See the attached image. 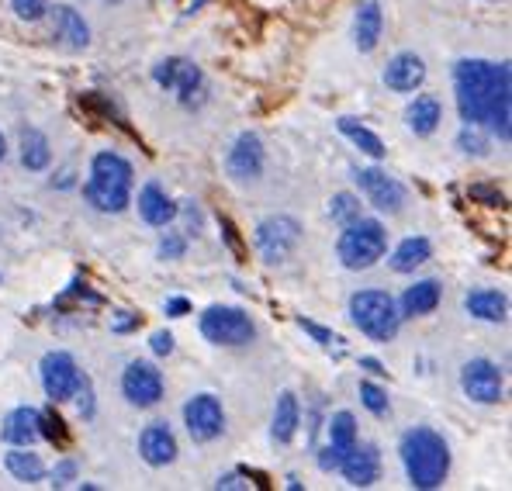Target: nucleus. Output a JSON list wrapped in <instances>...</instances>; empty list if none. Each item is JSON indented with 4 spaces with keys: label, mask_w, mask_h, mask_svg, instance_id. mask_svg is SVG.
<instances>
[{
    "label": "nucleus",
    "mask_w": 512,
    "mask_h": 491,
    "mask_svg": "<svg viewBox=\"0 0 512 491\" xmlns=\"http://www.w3.org/2000/svg\"><path fill=\"white\" fill-rule=\"evenodd\" d=\"M454 97L464 125H481L502 146L512 139V73L509 63L461 59L454 66Z\"/></svg>",
    "instance_id": "obj_1"
},
{
    "label": "nucleus",
    "mask_w": 512,
    "mask_h": 491,
    "mask_svg": "<svg viewBox=\"0 0 512 491\" xmlns=\"http://www.w3.org/2000/svg\"><path fill=\"white\" fill-rule=\"evenodd\" d=\"M398 457H402L405 478L412 488L433 491L447 481L450 474V447L436 429L429 426H412L398 440Z\"/></svg>",
    "instance_id": "obj_2"
},
{
    "label": "nucleus",
    "mask_w": 512,
    "mask_h": 491,
    "mask_svg": "<svg viewBox=\"0 0 512 491\" xmlns=\"http://www.w3.org/2000/svg\"><path fill=\"white\" fill-rule=\"evenodd\" d=\"M84 198L94 211L122 215L132 205V163L115 149H104L90 160V177L84 184Z\"/></svg>",
    "instance_id": "obj_3"
},
{
    "label": "nucleus",
    "mask_w": 512,
    "mask_h": 491,
    "mask_svg": "<svg viewBox=\"0 0 512 491\" xmlns=\"http://www.w3.org/2000/svg\"><path fill=\"white\" fill-rule=\"evenodd\" d=\"M350 319L374 343H391L402 329V312L398 301L381 287H364L350 298Z\"/></svg>",
    "instance_id": "obj_4"
},
{
    "label": "nucleus",
    "mask_w": 512,
    "mask_h": 491,
    "mask_svg": "<svg viewBox=\"0 0 512 491\" xmlns=\"http://www.w3.org/2000/svg\"><path fill=\"white\" fill-rule=\"evenodd\" d=\"M388 253V229L378 222V218H364L343 225L340 243H336V256L346 270H371L378 267Z\"/></svg>",
    "instance_id": "obj_5"
},
{
    "label": "nucleus",
    "mask_w": 512,
    "mask_h": 491,
    "mask_svg": "<svg viewBox=\"0 0 512 491\" xmlns=\"http://www.w3.org/2000/svg\"><path fill=\"white\" fill-rule=\"evenodd\" d=\"M198 329L212 346H246V343H253V336H256L253 319L236 305L205 308L198 319Z\"/></svg>",
    "instance_id": "obj_6"
},
{
    "label": "nucleus",
    "mask_w": 512,
    "mask_h": 491,
    "mask_svg": "<svg viewBox=\"0 0 512 491\" xmlns=\"http://www.w3.org/2000/svg\"><path fill=\"white\" fill-rule=\"evenodd\" d=\"M298 243H301L298 218L270 215V218H263V222L256 225V249H260V256L270 263V267H277V263L288 260V256L298 249Z\"/></svg>",
    "instance_id": "obj_7"
},
{
    "label": "nucleus",
    "mask_w": 512,
    "mask_h": 491,
    "mask_svg": "<svg viewBox=\"0 0 512 491\" xmlns=\"http://www.w3.org/2000/svg\"><path fill=\"white\" fill-rule=\"evenodd\" d=\"M353 180H357L367 205L374 211H381V215H398V211L405 208L409 191H405V184H398L391 173H384L381 166H364V170L353 173Z\"/></svg>",
    "instance_id": "obj_8"
},
{
    "label": "nucleus",
    "mask_w": 512,
    "mask_h": 491,
    "mask_svg": "<svg viewBox=\"0 0 512 491\" xmlns=\"http://www.w3.org/2000/svg\"><path fill=\"white\" fill-rule=\"evenodd\" d=\"M461 391L478 405H499L506 391V374L495 360L474 357L461 367Z\"/></svg>",
    "instance_id": "obj_9"
},
{
    "label": "nucleus",
    "mask_w": 512,
    "mask_h": 491,
    "mask_svg": "<svg viewBox=\"0 0 512 491\" xmlns=\"http://www.w3.org/2000/svg\"><path fill=\"white\" fill-rule=\"evenodd\" d=\"M39 374H42V391L49 402H70L73 391H77L80 377L84 370L77 367V360L70 357L66 350H49L39 364Z\"/></svg>",
    "instance_id": "obj_10"
},
{
    "label": "nucleus",
    "mask_w": 512,
    "mask_h": 491,
    "mask_svg": "<svg viewBox=\"0 0 512 491\" xmlns=\"http://www.w3.org/2000/svg\"><path fill=\"white\" fill-rule=\"evenodd\" d=\"M163 374L156 370V364H149V360H132V364L125 367L122 374V395L128 405H135V409H153V405L163 402Z\"/></svg>",
    "instance_id": "obj_11"
},
{
    "label": "nucleus",
    "mask_w": 512,
    "mask_h": 491,
    "mask_svg": "<svg viewBox=\"0 0 512 491\" xmlns=\"http://www.w3.org/2000/svg\"><path fill=\"white\" fill-rule=\"evenodd\" d=\"M184 426L194 443H212L225 433V409L215 395H194L184 405Z\"/></svg>",
    "instance_id": "obj_12"
},
{
    "label": "nucleus",
    "mask_w": 512,
    "mask_h": 491,
    "mask_svg": "<svg viewBox=\"0 0 512 491\" xmlns=\"http://www.w3.org/2000/svg\"><path fill=\"white\" fill-rule=\"evenodd\" d=\"M263 166H267V153H263L260 135L239 132L229 149V156H225V173H229L236 184H250V180L263 177Z\"/></svg>",
    "instance_id": "obj_13"
},
{
    "label": "nucleus",
    "mask_w": 512,
    "mask_h": 491,
    "mask_svg": "<svg viewBox=\"0 0 512 491\" xmlns=\"http://www.w3.org/2000/svg\"><path fill=\"white\" fill-rule=\"evenodd\" d=\"M360 440V433H357V419H353V412H333L329 415V422H326V447L319 450V467L322 471H336L340 467V460H343V453L353 447V443Z\"/></svg>",
    "instance_id": "obj_14"
},
{
    "label": "nucleus",
    "mask_w": 512,
    "mask_h": 491,
    "mask_svg": "<svg viewBox=\"0 0 512 491\" xmlns=\"http://www.w3.org/2000/svg\"><path fill=\"white\" fill-rule=\"evenodd\" d=\"M336 471L346 478V485L350 488H371L374 481L381 478V453L374 443H353L350 450L343 453L340 467Z\"/></svg>",
    "instance_id": "obj_15"
},
{
    "label": "nucleus",
    "mask_w": 512,
    "mask_h": 491,
    "mask_svg": "<svg viewBox=\"0 0 512 491\" xmlns=\"http://www.w3.org/2000/svg\"><path fill=\"white\" fill-rule=\"evenodd\" d=\"M426 83V63L416 52H398L384 66V87L395 90V94H416Z\"/></svg>",
    "instance_id": "obj_16"
},
{
    "label": "nucleus",
    "mask_w": 512,
    "mask_h": 491,
    "mask_svg": "<svg viewBox=\"0 0 512 491\" xmlns=\"http://www.w3.org/2000/svg\"><path fill=\"white\" fill-rule=\"evenodd\" d=\"M177 436L167 422H149L139 436V457L146 460L149 467H167L177 460Z\"/></svg>",
    "instance_id": "obj_17"
},
{
    "label": "nucleus",
    "mask_w": 512,
    "mask_h": 491,
    "mask_svg": "<svg viewBox=\"0 0 512 491\" xmlns=\"http://www.w3.org/2000/svg\"><path fill=\"white\" fill-rule=\"evenodd\" d=\"M0 440H4L7 447H35V443L42 440L39 436V409H32V405H18V409L7 412L4 422H0Z\"/></svg>",
    "instance_id": "obj_18"
},
{
    "label": "nucleus",
    "mask_w": 512,
    "mask_h": 491,
    "mask_svg": "<svg viewBox=\"0 0 512 491\" xmlns=\"http://www.w3.org/2000/svg\"><path fill=\"white\" fill-rule=\"evenodd\" d=\"M440 298H443L440 281L426 277V281H416V284L405 287L402 298H398V312H402V319H423V315H433L436 312Z\"/></svg>",
    "instance_id": "obj_19"
},
{
    "label": "nucleus",
    "mask_w": 512,
    "mask_h": 491,
    "mask_svg": "<svg viewBox=\"0 0 512 491\" xmlns=\"http://www.w3.org/2000/svg\"><path fill=\"white\" fill-rule=\"evenodd\" d=\"M298 426H301L298 395L295 391H281L274 402V415H270V440H274L277 447H288L298 436Z\"/></svg>",
    "instance_id": "obj_20"
},
{
    "label": "nucleus",
    "mask_w": 512,
    "mask_h": 491,
    "mask_svg": "<svg viewBox=\"0 0 512 491\" xmlns=\"http://www.w3.org/2000/svg\"><path fill=\"white\" fill-rule=\"evenodd\" d=\"M177 215L180 211H177V205H173V198L163 191L160 184H156V180H149V184L139 191V218L146 225H153V229H167Z\"/></svg>",
    "instance_id": "obj_21"
},
{
    "label": "nucleus",
    "mask_w": 512,
    "mask_h": 491,
    "mask_svg": "<svg viewBox=\"0 0 512 491\" xmlns=\"http://www.w3.org/2000/svg\"><path fill=\"white\" fill-rule=\"evenodd\" d=\"M384 32V11L378 0H360L357 14H353V42L360 52H374Z\"/></svg>",
    "instance_id": "obj_22"
},
{
    "label": "nucleus",
    "mask_w": 512,
    "mask_h": 491,
    "mask_svg": "<svg viewBox=\"0 0 512 491\" xmlns=\"http://www.w3.org/2000/svg\"><path fill=\"white\" fill-rule=\"evenodd\" d=\"M443 122V104L436 94H416L409 101V108H405V125H409V132H416L419 139H426V135H433L436 128Z\"/></svg>",
    "instance_id": "obj_23"
},
{
    "label": "nucleus",
    "mask_w": 512,
    "mask_h": 491,
    "mask_svg": "<svg viewBox=\"0 0 512 491\" xmlns=\"http://www.w3.org/2000/svg\"><path fill=\"white\" fill-rule=\"evenodd\" d=\"M464 308L468 315L481 322H506L509 315V298L502 291H492V287H478V291L464 294Z\"/></svg>",
    "instance_id": "obj_24"
},
{
    "label": "nucleus",
    "mask_w": 512,
    "mask_h": 491,
    "mask_svg": "<svg viewBox=\"0 0 512 491\" xmlns=\"http://www.w3.org/2000/svg\"><path fill=\"white\" fill-rule=\"evenodd\" d=\"M52 28H56V39H63L70 49H87L90 45V28L87 21L73 11L70 4L52 7Z\"/></svg>",
    "instance_id": "obj_25"
},
{
    "label": "nucleus",
    "mask_w": 512,
    "mask_h": 491,
    "mask_svg": "<svg viewBox=\"0 0 512 491\" xmlns=\"http://www.w3.org/2000/svg\"><path fill=\"white\" fill-rule=\"evenodd\" d=\"M4 467L14 481H21V485H39L45 478V464H42L39 453H32V447H11L4 453Z\"/></svg>",
    "instance_id": "obj_26"
},
{
    "label": "nucleus",
    "mask_w": 512,
    "mask_h": 491,
    "mask_svg": "<svg viewBox=\"0 0 512 491\" xmlns=\"http://www.w3.org/2000/svg\"><path fill=\"white\" fill-rule=\"evenodd\" d=\"M433 256V243H429L426 236H409L402 239V243L395 246V253H391V270L395 274H416L419 267Z\"/></svg>",
    "instance_id": "obj_27"
},
{
    "label": "nucleus",
    "mask_w": 512,
    "mask_h": 491,
    "mask_svg": "<svg viewBox=\"0 0 512 491\" xmlns=\"http://www.w3.org/2000/svg\"><path fill=\"white\" fill-rule=\"evenodd\" d=\"M49 163H52V149L45 132H39V128H21V166L39 173Z\"/></svg>",
    "instance_id": "obj_28"
},
{
    "label": "nucleus",
    "mask_w": 512,
    "mask_h": 491,
    "mask_svg": "<svg viewBox=\"0 0 512 491\" xmlns=\"http://www.w3.org/2000/svg\"><path fill=\"white\" fill-rule=\"evenodd\" d=\"M173 90H177L180 104H187V108H191V104H198L201 94H205V73H201V66H194L191 59H180Z\"/></svg>",
    "instance_id": "obj_29"
},
{
    "label": "nucleus",
    "mask_w": 512,
    "mask_h": 491,
    "mask_svg": "<svg viewBox=\"0 0 512 491\" xmlns=\"http://www.w3.org/2000/svg\"><path fill=\"white\" fill-rule=\"evenodd\" d=\"M340 132L360 149V153L371 156V160H384V153H388L384 142H381V135H374L371 128H367L364 122H357V118H340Z\"/></svg>",
    "instance_id": "obj_30"
},
{
    "label": "nucleus",
    "mask_w": 512,
    "mask_h": 491,
    "mask_svg": "<svg viewBox=\"0 0 512 491\" xmlns=\"http://www.w3.org/2000/svg\"><path fill=\"white\" fill-rule=\"evenodd\" d=\"M39 436H42V440H49L52 447H59V450L70 447V426H66V419L59 415L56 402L39 409Z\"/></svg>",
    "instance_id": "obj_31"
},
{
    "label": "nucleus",
    "mask_w": 512,
    "mask_h": 491,
    "mask_svg": "<svg viewBox=\"0 0 512 491\" xmlns=\"http://www.w3.org/2000/svg\"><path fill=\"white\" fill-rule=\"evenodd\" d=\"M457 149H461L464 156H474V160H485V156L492 153V142H488L481 125H464L461 132H457Z\"/></svg>",
    "instance_id": "obj_32"
},
{
    "label": "nucleus",
    "mask_w": 512,
    "mask_h": 491,
    "mask_svg": "<svg viewBox=\"0 0 512 491\" xmlns=\"http://www.w3.org/2000/svg\"><path fill=\"white\" fill-rule=\"evenodd\" d=\"M329 215H333V222H340V225L357 222V218H360V198H357V194H350V191L333 194V201H329Z\"/></svg>",
    "instance_id": "obj_33"
},
{
    "label": "nucleus",
    "mask_w": 512,
    "mask_h": 491,
    "mask_svg": "<svg viewBox=\"0 0 512 491\" xmlns=\"http://www.w3.org/2000/svg\"><path fill=\"white\" fill-rule=\"evenodd\" d=\"M360 402L371 415H388V391L374 381H360Z\"/></svg>",
    "instance_id": "obj_34"
},
{
    "label": "nucleus",
    "mask_w": 512,
    "mask_h": 491,
    "mask_svg": "<svg viewBox=\"0 0 512 491\" xmlns=\"http://www.w3.org/2000/svg\"><path fill=\"white\" fill-rule=\"evenodd\" d=\"M468 198L485 208H506V194L499 191V184H471Z\"/></svg>",
    "instance_id": "obj_35"
},
{
    "label": "nucleus",
    "mask_w": 512,
    "mask_h": 491,
    "mask_svg": "<svg viewBox=\"0 0 512 491\" xmlns=\"http://www.w3.org/2000/svg\"><path fill=\"white\" fill-rule=\"evenodd\" d=\"M70 402H77V409H80L84 419H94V384H90L87 374L80 377V384H77V391H73Z\"/></svg>",
    "instance_id": "obj_36"
},
{
    "label": "nucleus",
    "mask_w": 512,
    "mask_h": 491,
    "mask_svg": "<svg viewBox=\"0 0 512 491\" xmlns=\"http://www.w3.org/2000/svg\"><path fill=\"white\" fill-rule=\"evenodd\" d=\"M11 7L21 21H42L49 14V0H11Z\"/></svg>",
    "instance_id": "obj_37"
},
{
    "label": "nucleus",
    "mask_w": 512,
    "mask_h": 491,
    "mask_svg": "<svg viewBox=\"0 0 512 491\" xmlns=\"http://www.w3.org/2000/svg\"><path fill=\"white\" fill-rule=\"evenodd\" d=\"M160 260H180V256L187 253V239L180 236V232H167V236L160 239Z\"/></svg>",
    "instance_id": "obj_38"
},
{
    "label": "nucleus",
    "mask_w": 512,
    "mask_h": 491,
    "mask_svg": "<svg viewBox=\"0 0 512 491\" xmlns=\"http://www.w3.org/2000/svg\"><path fill=\"white\" fill-rule=\"evenodd\" d=\"M177 66H180V56H170V59H163V63H156V70H153L156 87L173 90V80H177Z\"/></svg>",
    "instance_id": "obj_39"
},
{
    "label": "nucleus",
    "mask_w": 512,
    "mask_h": 491,
    "mask_svg": "<svg viewBox=\"0 0 512 491\" xmlns=\"http://www.w3.org/2000/svg\"><path fill=\"white\" fill-rule=\"evenodd\" d=\"M298 326L305 329L308 336H312V339H315V343H319V346H326V350H329V346H340V343H343V339L336 336L333 329H322V326H315V322H308V319H298Z\"/></svg>",
    "instance_id": "obj_40"
},
{
    "label": "nucleus",
    "mask_w": 512,
    "mask_h": 491,
    "mask_svg": "<svg viewBox=\"0 0 512 491\" xmlns=\"http://www.w3.org/2000/svg\"><path fill=\"white\" fill-rule=\"evenodd\" d=\"M218 225H222V236H225V243L232 246V253H236V260L243 263V260H246V246H243V239H239V232H236V225H232V218L218 215Z\"/></svg>",
    "instance_id": "obj_41"
},
{
    "label": "nucleus",
    "mask_w": 512,
    "mask_h": 491,
    "mask_svg": "<svg viewBox=\"0 0 512 491\" xmlns=\"http://www.w3.org/2000/svg\"><path fill=\"white\" fill-rule=\"evenodd\" d=\"M70 481H77V460H59L56 467H52V488H66Z\"/></svg>",
    "instance_id": "obj_42"
},
{
    "label": "nucleus",
    "mask_w": 512,
    "mask_h": 491,
    "mask_svg": "<svg viewBox=\"0 0 512 491\" xmlns=\"http://www.w3.org/2000/svg\"><path fill=\"white\" fill-rule=\"evenodd\" d=\"M149 350H153L156 357H170L173 353V332H167V329L153 332V336H149Z\"/></svg>",
    "instance_id": "obj_43"
},
{
    "label": "nucleus",
    "mask_w": 512,
    "mask_h": 491,
    "mask_svg": "<svg viewBox=\"0 0 512 491\" xmlns=\"http://www.w3.org/2000/svg\"><path fill=\"white\" fill-rule=\"evenodd\" d=\"M177 211H184V218H187V232H191V236H198L201 225H205V218H201V208L194 205V201H184V208H177Z\"/></svg>",
    "instance_id": "obj_44"
},
{
    "label": "nucleus",
    "mask_w": 512,
    "mask_h": 491,
    "mask_svg": "<svg viewBox=\"0 0 512 491\" xmlns=\"http://www.w3.org/2000/svg\"><path fill=\"white\" fill-rule=\"evenodd\" d=\"M139 322H142V315H132V312H118V319L111 322V329H115V332H132V329H139Z\"/></svg>",
    "instance_id": "obj_45"
},
{
    "label": "nucleus",
    "mask_w": 512,
    "mask_h": 491,
    "mask_svg": "<svg viewBox=\"0 0 512 491\" xmlns=\"http://www.w3.org/2000/svg\"><path fill=\"white\" fill-rule=\"evenodd\" d=\"M163 312H167L170 319H184V315L191 312V301H187V298H170L167 305H163Z\"/></svg>",
    "instance_id": "obj_46"
},
{
    "label": "nucleus",
    "mask_w": 512,
    "mask_h": 491,
    "mask_svg": "<svg viewBox=\"0 0 512 491\" xmlns=\"http://www.w3.org/2000/svg\"><path fill=\"white\" fill-rule=\"evenodd\" d=\"M360 370H367V374H374V377H388V370H384L378 357H360Z\"/></svg>",
    "instance_id": "obj_47"
},
{
    "label": "nucleus",
    "mask_w": 512,
    "mask_h": 491,
    "mask_svg": "<svg viewBox=\"0 0 512 491\" xmlns=\"http://www.w3.org/2000/svg\"><path fill=\"white\" fill-rule=\"evenodd\" d=\"M218 488H243V485H239V471L236 474H225V478H218Z\"/></svg>",
    "instance_id": "obj_48"
},
{
    "label": "nucleus",
    "mask_w": 512,
    "mask_h": 491,
    "mask_svg": "<svg viewBox=\"0 0 512 491\" xmlns=\"http://www.w3.org/2000/svg\"><path fill=\"white\" fill-rule=\"evenodd\" d=\"M4 156H7V139H4V132H0V163H4Z\"/></svg>",
    "instance_id": "obj_49"
}]
</instances>
